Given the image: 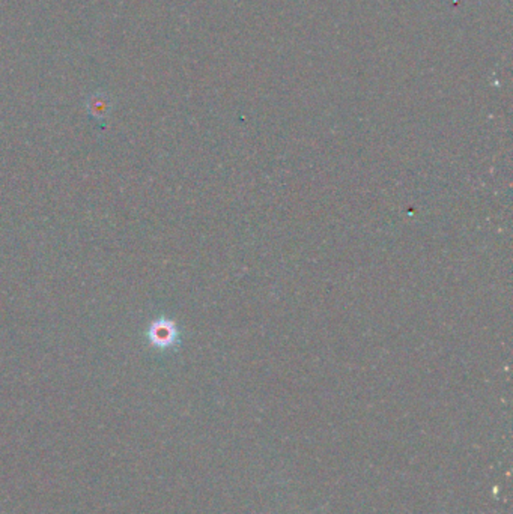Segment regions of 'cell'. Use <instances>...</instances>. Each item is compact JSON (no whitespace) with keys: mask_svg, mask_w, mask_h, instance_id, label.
Instances as JSON below:
<instances>
[{"mask_svg":"<svg viewBox=\"0 0 513 514\" xmlns=\"http://www.w3.org/2000/svg\"><path fill=\"white\" fill-rule=\"evenodd\" d=\"M87 106H89V110L90 113L95 115V116H106L108 108H110V98L107 94H103V92H95L94 95H90L89 101H87Z\"/></svg>","mask_w":513,"mask_h":514,"instance_id":"obj_1","label":"cell"}]
</instances>
